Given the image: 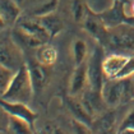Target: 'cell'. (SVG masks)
I'll use <instances>...</instances> for the list:
<instances>
[{
  "instance_id": "cell-23",
  "label": "cell",
  "mask_w": 134,
  "mask_h": 134,
  "mask_svg": "<svg viewBox=\"0 0 134 134\" xmlns=\"http://www.w3.org/2000/svg\"><path fill=\"white\" fill-rule=\"evenodd\" d=\"M118 133H134V109L129 111L118 128Z\"/></svg>"
},
{
  "instance_id": "cell-11",
  "label": "cell",
  "mask_w": 134,
  "mask_h": 134,
  "mask_svg": "<svg viewBox=\"0 0 134 134\" xmlns=\"http://www.w3.org/2000/svg\"><path fill=\"white\" fill-rule=\"evenodd\" d=\"M26 64L28 66V72H30V75H31V81L35 91L43 90L49 83V73L46 70L47 66H45L38 60H30Z\"/></svg>"
},
{
  "instance_id": "cell-20",
  "label": "cell",
  "mask_w": 134,
  "mask_h": 134,
  "mask_svg": "<svg viewBox=\"0 0 134 134\" xmlns=\"http://www.w3.org/2000/svg\"><path fill=\"white\" fill-rule=\"evenodd\" d=\"M87 12V5L83 3V0H72L70 4V13L73 19L77 23H82Z\"/></svg>"
},
{
  "instance_id": "cell-25",
  "label": "cell",
  "mask_w": 134,
  "mask_h": 134,
  "mask_svg": "<svg viewBox=\"0 0 134 134\" xmlns=\"http://www.w3.org/2000/svg\"><path fill=\"white\" fill-rule=\"evenodd\" d=\"M125 23H129V24L134 26V15H126V18H125Z\"/></svg>"
},
{
  "instance_id": "cell-2",
  "label": "cell",
  "mask_w": 134,
  "mask_h": 134,
  "mask_svg": "<svg viewBox=\"0 0 134 134\" xmlns=\"http://www.w3.org/2000/svg\"><path fill=\"white\" fill-rule=\"evenodd\" d=\"M106 47L134 54V26L129 23H121L119 26L110 27Z\"/></svg>"
},
{
  "instance_id": "cell-10",
  "label": "cell",
  "mask_w": 134,
  "mask_h": 134,
  "mask_svg": "<svg viewBox=\"0 0 134 134\" xmlns=\"http://www.w3.org/2000/svg\"><path fill=\"white\" fill-rule=\"evenodd\" d=\"M129 56L123 55V54H111L105 56L102 62V68L105 77L107 79H114L118 78V75L123 70L124 65L126 64Z\"/></svg>"
},
{
  "instance_id": "cell-12",
  "label": "cell",
  "mask_w": 134,
  "mask_h": 134,
  "mask_svg": "<svg viewBox=\"0 0 134 134\" xmlns=\"http://www.w3.org/2000/svg\"><path fill=\"white\" fill-rule=\"evenodd\" d=\"M86 86H88V78H87V62L82 63L81 65H77L73 70L69 82V94L78 96L84 92Z\"/></svg>"
},
{
  "instance_id": "cell-26",
  "label": "cell",
  "mask_w": 134,
  "mask_h": 134,
  "mask_svg": "<svg viewBox=\"0 0 134 134\" xmlns=\"http://www.w3.org/2000/svg\"><path fill=\"white\" fill-rule=\"evenodd\" d=\"M111 1H121L124 4H128V3H130V0H111Z\"/></svg>"
},
{
  "instance_id": "cell-21",
  "label": "cell",
  "mask_w": 134,
  "mask_h": 134,
  "mask_svg": "<svg viewBox=\"0 0 134 134\" xmlns=\"http://www.w3.org/2000/svg\"><path fill=\"white\" fill-rule=\"evenodd\" d=\"M17 70L12 69V68H8L5 65H1L0 64V92H5V90L8 88V86L10 84L12 79L14 77Z\"/></svg>"
},
{
  "instance_id": "cell-28",
  "label": "cell",
  "mask_w": 134,
  "mask_h": 134,
  "mask_svg": "<svg viewBox=\"0 0 134 134\" xmlns=\"http://www.w3.org/2000/svg\"><path fill=\"white\" fill-rule=\"evenodd\" d=\"M132 78H133V81H134V74H133V75H132Z\"/></svg>"
},
{
  "instance_id": "cell-8",
  "label": "cell",
  "mask_w": 134,
  "mask_h": 134,
  "mask_svg": "<svg viewBox=\"0 0 134 134\" xmlns=\"http://www.w3.org/2000/svg\"><path fill=\"white\" fill-rule=\"evenodd\" d=\"M125 5L126 4L121 1H111V7H109L102 12H97V14L109 28L115 27L121 23H125V18L128 15L125 12Z\"/></svg>"
},
{
  "instance_id": "cell-7",
  "label": "cell",
  "mask_w": 134,
  "mask_h": 134,
  "mask_svg": "<svg viewBox=\"0 0 134 134\" xmlns=\"http://www.w3.org/2000/svg\"><path fill=\"white\" fill-rule=\"evenodd\" d=\"M1 109L4 113H7L8 115H13L17 118L24 119L33 125V123L37 119V114L32 110L31 107L26 102H21V101H9V100H4L1 98L0 101Z\"/></svg>"
},
{
  "instance_id": "cell-15",
  "label": "cell",
  "mask_w": 134,
  "mask_h": 134,
  "mask_svg": "<svg viewBox=\"0 0 134 134\" xmlns=\"http://www.w3.org/2000/svg\"><path fill=\"white\" fill-rule=\"evenodd\" d=\"M37 19L45 27V30L47 31V33L50 35L51 38L58 36L59 33H62L63 30H64V22L59 15L55 14V12L50 13V14H46V15H42V17H37Z\"/></svg>"
},
{
  "instance_id": "cell-6",
  "label": "cell",
  "mask_w": 134,
  "mask_h": 134,
  "mask_svg": "<svg viewBox=\"0 0 134 134\" xmlns=\"http://www.w3.org/2000/svg\"><path fill=\"white\" fill-rule=\"evenodd\" d=\"M103 102L110 109H116L123 105V84L120 78L107 79L101 90Z\"/></svg>"
},
{
  "instance_id": "cell-4",
  "label": "cell",
  "mask_w": 134,
  "mask_h": 134,
  "mask_svg": "<svg viewBox=\"0 0 134 134\" xmlns=\"http://www.w3.org/2000/svg\"><path fill=\"white\" fill-rule=\"evenodd\" d=\"M82 27L91 37H93V40L97 41V43H100L101 46L106 47L110 28L100 18L97 12L91 9L88 5H87V12H86L84 19L82 22Z\"/></svg>"
},
{
  "instance_id": "cell-24",
  "label": "cell",
  "mask_w": 134,
  "mask_h": 134,
  "mask_svg": "<svg viewBox=\"0 0 134 134\" xmlns=\"http://www.w3.org/2000/svg\"><path fill=\"white\" fill-rule=\"evenodd\" d=\"M43 129H45V130H41V133H55V134L64 133V130H62L60 126H58V125H55V124H52V123L46 124Z\"/></svg>"
},
{
  "instance_id": "cell-27",
  "label": "cell",
  "mask_w": 134,
  "mask_h": 134,
  "mask_svg": "<svg viewBox=\"0 0 134 134\" xmlns=\"http://www.w3.org/2000/svg\"><path fill=\"white\" fill-rule=\"evenodd\" d=\"M132 15H134V3L132 4Z\"/></svg>"
},
{
  "instance_id": "cell-18",
  "label": "cell",
  "mask_w": 134,
  "mask_h": 134,
  "mask_svg": "<svg viewBox=\"0 0 134 134\" xmlns=\"http://www.w3.org/2000/svg\"><path fill=\"white\" fill-rule=\"evenodd\" d=\"M116 126V116L114 113H106L92 124V129H97V133H111Z\"/></svg>"
},
{
  "instance_id": "cell-1",
  "label": "cell",
  "mask_w": 134,
  "mask_h": 134,
  "mask_svg": "<svg viewBox=\"0 0 134 134\" xmlns=\"http://www.w3.org/2000/svg\"><path fill=\"white\" fill-rule=\"evenodd\" d=\"M35 92L33 84L31 81V75L28 72L27 64H23L15 72L10 84L1 93V98L9 101H21V102H30Z\"/></svg>"
},
{
  "instance_id": "cell-3",
  "label": "cell",
  "mask_w": 134,
  "mask_h": 134,
  "mask_svg": "<svg viewBox=\"0 0 134 134\" xmlns=\"http://www.w3.org/2000/svg\"><path fill=\"white\" fill-rule=\"evenodd\" d=\"M103 46L100 43L93 49L92 54L87 62V78H88V88L96 92H101L105 83V73L102 68V62L105 59Z\"/></svg>"
},
{
  "instance_id": "cell-13",
  "label": "cell",
  "mask_w": 134,
  "mask_h": 134,
  "mask_svg": "<svg viewBox=\"0 0 134 134\" xmlns=\"http://www.w3.org/2000/svg\"><path fill=\"white\" fill-rule=\"evenodd\" d=\"M0 15L3 26L14 24L15 22H18V18L21 15V4L17 0H1Z\"/></svg>"
},
{
  "instance_id": "cell-5",
  "label": "cell",
  "mask_w": 134,
  "mask_h": 134,
  "mask_svg": "<svg viewBox=\"0 0 134 134\" xmlns=\"http://www.w3.org/2000/svg\"><path fill=\"white\" fill-rule=\"evenodd\" d=\"M0 56V64L14 70H18L23 64H26L23 60V52L19 47V43L13 38V36L1 40Z\"/></svg>"
},
{
  "instance_id": "cell-22",
  "label": "cell",
  "mask_w": 134,
  "mask_h": 134,
  "mask_svg": "<svg viewBox=\"0 0 134 134\" xmlns=\"http://www.w3.org/2000/svg\"><path fill=\"white\" fill-rule=\"evenodd\" d=\"M58 5H59V0H47V1L42 3L41 5H38V7L35 9L33 15L37 18V17H42V15L54 13V12L56 10Z\"/></svg>"
},
{
  "instance_id": "cell-16",
  "label": "cell",
  "mask_w": 134,
  "mask_h": 134,
  "mask_svg": "<svg viewBox=\"0 0 134 134\" xmlns=\"http://www.w3.org/2000/svg\"><path fill=\"white\" fill-rule=\"evenodd\" d=\"M33 125L30 121L8 115V123H7V132L12 134H31L33 133Z\"/></svg>"
},
{
  "instance_id": "cell-17",
  "label": "cell",
  "mask_w": 134,
  "mask_h": 134,
  "mask_svg": "<svg viewBox=\"0 0 134 134\" xmlns=\"http://www.w3.org/2000/svg\"><path fill=\"white\" fill-rule=\"evenodd\" d=\"M36 60H38L45 66H51L58 60V50L51 45H47L46 42L40 47H37Z\"/></svg>"
},
{
  "instance_id": "cell-14",
  "label": "cell",
  "mask_w": 134,
  "mask_h": 134,
  "mask_svg": "<svg viewBox=\"0 0 134 134\" xmlns=\"http://www.w3.org/2000/svg\"><path fill=\"white\" fill-rule=\"evenodd\" d=\"M17 27L19 30H22L23 32H26V33L31 35L33 37L41 40L45 43L51 38L50 35L47 33V31L45 30V27L40 23V21L37 18L36 19H28V21H21L17 24Z\"/></svg>"
},
{
  "instance_id": "cell-19",
  "label": "cell",
  "mask_w": 134,
  "mask_h": 134,
  "mask_svg": "<svg viewBox=\"0 0 134 134\" xmlns=\"http://www.w3.org/2000/svg\"><path fill=\"white\" fill-rule=\"evenodd\" d=\"M72 51H73V62H74V66L81 65L82 63L86 62L88 50H87V45H86V42L83 41V40H81V38H75V40L73 41Z\"/></svg>"
},
{
  "instance_id": "cell-9",
  "label": "cell",
  "mask_w": 134,
  "mask_h": 134,
  "mask_svg": "<svg viewBox=\"0 0 134 134\" xmlns=\"http://www.w3.org/2000/svg\"><path fill=\"white\" fill-rule=\"evenodd\" d=\"M65 102H66V107L68 110L70 111V114L73 115V119L75 120H79L82 123L87 124L92 128L93 124V115L88 110L87 107L84 106L82 100H78L77 96H72V94H68L66 98H65Z\"/></svg>"
}]
</instances>
